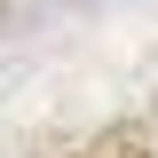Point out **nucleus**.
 <instances>
[]
</instances>
